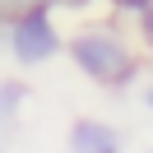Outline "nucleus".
I'll return each instance as SVG.
<instances>
[{
    "mask_svg": "<svg viewBox=\"0 0 153 153\" xmlns=\"http://www.w3.org/2000/svg\"><path fill=\"white\" fill-rule=\"evenodd\" d=\"M93 5H102V0H51V10H56V14H88Z\"/></svg>",
    "mask_w": 153,
    "mask_h": 153,
    "instance_id": "7",
    "label": "nucleus"
},
{
    "mask_svg": "<svg viewBox=\"0 0 153 153\" xmlns=\"http://www.w3.org/2000/svg\"><path fill=\"white\" fill-rule=\"evenodd\" d=\"M102 5L116 14V19H130V23H134V19H144V14L153 10V0H102Z\"/></svg>",
    "mask_w": 153,
    "mask_h": 153,
    "instance_id": "6",
    "label": "nucleus"
},
{
    "mask_svg": "<svg viewBox=\"0 0 153 153\" xmlns=\"http://www.w3.org/2000/svg\"><path fill=\"white\" fill-rule=\"evenodd\" d=\"M65 37L70 33L56 23V10H37V14H23V19L5 23L0 47L19 70H42L56 56H65Z\"/></svg>",
    "mask_w": 153,
    "mask_h": 153,
    "instance_id": "2",
    "label": "nucleus"
},
{
    "mask_svg": "<svg viewBox=\"0 0 153 153\" xmlns=\"http://www.w3.org/2000/svg\"><path fill=\"white\" fill-rule=\"evenodd\" d=\"M65 149L70 153H125V134L121 125L102 121V116H74L65 130Z\"/></svg>",
    "mask_w": 153,
    "mask_h": 153,
    "instance_id": "3",
    "label": "nucleus"
},
{
    "mask_svg": "<svg viewBox=\"0 0 153 153\" xmlns=\"http://www.w3.org/2000/svg\"><path fill=\"white\" fill-rule=\"evenodd\" d=\"M139 107H144V111L153 116V74H149V79L139 84Z\"/></svg>",
    "mask_w": 153,
    "mask_h": 153,
    "instance_id": "9",
    "label": "nucleus"
},
{
    "mask_svg": "<svg viewBox=\"0 0 153 153\" xmlns=\"http://www.w3.org/2000/svg\"><path fill=\"white\" fill-rule=\"evenodd\" d=\"M23 107H28V84L23 79H0V153H10L19 121H23Z\"/></svg>",
    "mask_w": 153,
    "mask_h": 153,
    "instance_id": "4",
    "label": "nucleus"
},
{
    "mask_svg": "<svg viewBox=\"0 0 153 153\" xmlns=\"http://www.w3.org/2000/svg\"><path fill=\"white\" fill-rule=\"evenodd\" d=\"M134 33H139V47L153 56V10L144 14V19H134Z\"/></svg>",
    "mask_w": 153,
    "mask_h": 153,
    "instance_id": "8",
    "label": "nucleus"
},
{
    "mask_svg": "<svg viewBox=\"0 0 153 153\" xmlns=\"http://www.w3.org/2000/svg\"><path fill=\"white\" fill-rule=\"evenodd\" d=\"M65 56L79 74L102 93H125L139 84L144 74V47L139 33L125 19L107 14V19H88L65 37Z\"/></svg>",
    "mask_w": 153,
    "mask_h": 153,
    "instance_id": "1",
    "label": "nucleus"
},
{
    "mask_svg": "<svg viewBox=\"0 0 153 153\" xmlns=\"http://www.w3.org/2000/svg\"><path fill=\"white\" fill-rule=\"evenodd\" d=\"M37 10H51V0H0V33H5V23L23 19V14H37Z\"/></svg>",
    "mask_w": 153,
    "mask_h": 153,
    "instance_id": "5",
    "label": "nucleus"
},
{
    "mask_svg": "<svg viewBox=\"0 0 153 153\" xmlns=\"http://www.w3.org/2000/svg\"><path fill=\"white\" fill-rule=\"evenodd\" d=\"M149 153H153V149H149Z\"/></svg>",
    "mask_w": 153,
    "mask_h": 153,
    "instance_id": "10",
    "label": "nucleus"
}]
</instances>
